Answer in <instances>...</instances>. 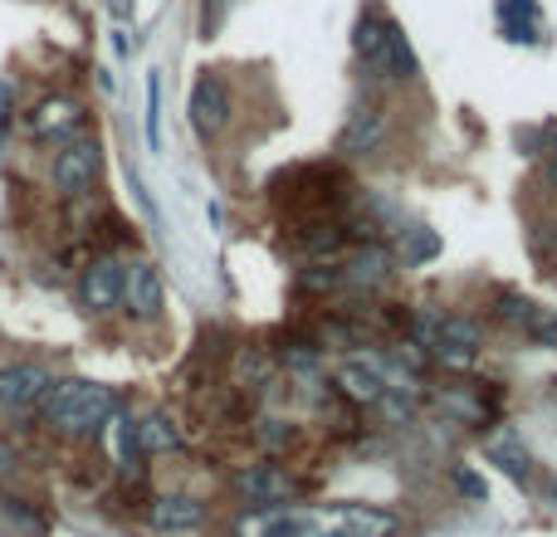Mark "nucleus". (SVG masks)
Here are the masks:
<instances>
[{
	"mask_svg": "<svg viewBox=\"0 0 557 537\" xmlns=\"http://www.w3.org/2000/svg\"><path fill=\"white\" fill-rule=\"evenodd\" d=\"M523 333H529L539 347H557V313H553V308H539V313H533V323L523 327Z\"/></svg>",
	"mask_w": 557,
	"mask_h": 537,
	"instance_id": "4be33fe9",
	"label": "nucleus"
},
{
	"mask_svg": "<svg viewBox=\"0 0 557 537\" xmlns=\"http://www.w3.org/2000/svg\"><path fill=\"white\" fill-rule=\"evenodd\" d=\"M49 386H54V376H49L39 362H5L0 366V405H5V411H39Z\"/></svg>",
	"mask_w": 557,
	"mask_h": 537,
	"instance_id": "1a4fd4ad",
	"label": "nucleus"
},
{
	"mask_svg": "<svg viewBox=\"0 0 557 537\" xmlns=\"http://www.w3.org/2000/svg\"><path fill=\"white\" fill-rule=\"evenodd\" d=\"M548 182H553V186H557V152H553V157H548Z\"/></svg>",
	"mask_w": 557,
	"mask_h": 537,
	"instance_id": "393cba45",
	"label": "nucleus"
},
{
	"mask_svg": "<svg viewBox=\"0 0 557 537\" xmlns=\"http://www.w3.org/2000/svg\"><path fill=\"white\" fill-rule=\"evenodd\" d=\"M84 127V103L74 93H49L25 113V133L35 142H69Z\"/></svg>",
	"mask_w": 557,
	"mask_h": 537,
	"instance_id": "0eeeda50",
	"label": "nucleus"
},
{
	"mask_svg": "<svg viewBox=\"0 0 557 537\" xmlns=\"http://www.w3.org/2000/svg\"><path fill=\"white\" fill-rule=\"evenodd\" d=\"M123 303L137 323H152L162 313V268L152 260H137L127 264V284H123Z\"/></svg>",
	"mask_w": 557,
	"mask_h": 537,
	"instance_id": "9b49d317",
	"label": "nucleus"
},
{
	"mask_svg": "<svg viewBox=\"0 0 557 537\" xmlns=\"http://www.w3.org/2000/svg\"><path fill=\"white\" fill-rule=\"evenodd\" d=\"M147 142H152V152L162 147V78H147Z\"/></svg>",
	"mask_w": 557,
	"mask_h": 537,
	"instance_id": "412c9836",
	"label": "nucleus"
},
{
	"mask_svg": "<svg viewBox=\"0 0 557 537\" xmlns=\"http://www.w3.org/2000/svg\"><path fill=\"white\" fill-rule=\"evenodd\" d=\"M231 489L240 494L250 509H278V503L294 499V479H288V470H278V464H245V470H235Z\"/></svg>",
	"mask_w": 557,
	"mask_h": 537,
	"instance_id": "6e6552de",
	"label": "nucleus"
},
{
	"mask_svg": "<svg viewBox=\"0 0 557 537\" xmlns=\"http://www.w3.org/2000/svg\"><path fill=\"white\" fill-rule=\"evenodd\" d=\"M386 274H392V260H386L382 245H367V250H357L352 260L343 264V284L347 288H382Z\"/></svg>",
	"mask_w": 557,
	"mask_h": 537,
	"instance_id": "ddd939ff",
	"label": "nucleus"
},
{
	"mask_svg": "<svg viewBox=\"0 0 557 537\" xmlns=\"http://www.w3.org/2000/svg\"><path fill=\"white\" fill-rule=\"evenodd\" d=\"M274 357L264 352V347H245L240 357H235V376H240V386H250V391H264V386H274Z\"/></svg>",
	"mask_w": 557,
	"mask_h": 537,
	"instance_id": "f3484780",
	"label": "nucleus"
},
{
	"mask_svg": "<svg viewBox=\"0 0 557 537\" xmlns=\"http://www.w3.org/2000/svg\"><path fill=\"white\" fill-rule=\"evenodd\" d=\"M137 450L143 454H172L182 450V430H176V421L166 411H147L143 421H137Z\"/></svg>",
	"mask_w": 557,
	"mask_h": 537,
	"instance_id": "4468645a",
	"label": "nucleus"
},
{
	"mask_svg": "<svg viewBox=\"0 0 557 537\" xmlns=\"http://www.w3.org/2000/svg\"><path fill=\"white\" fill-rule=\"evenodd\" d=\"M484 450H490V460H499L504 470L513 474V479H529V474H533L529 450L519 445V435H513V430H494L490 440H484Z\"/></svg>",
	"mask_w": 557,
	"mask_h": 537,
	"instance_id": "dca6fc26",
	"label": "nucleus"
},
{
	"mask_svg": "<svg viewBox=\"0 0 557 537\" xmlns=\"http://www.w3.org/2000/svg\"><path fill=\"white\" fill-rule=\"evenodd\" d=\"M396 513L372 503H327V509H255L240 519V537H392Z\"/></svg>",
	"mask_w": 557,
	"mask_h": 537,
	"instance_id": "f257e3e1",
	"label": "nucleus"
},
{
	"mask_svg": "<svg viewBox=\"0 0 557 537\" xmlns=\"http://www.w3.org/2000/svg\"><path fill=\"white\" fill-rule=\"evenodd\" d=\"M411 337L431 347V357H441L445 366H470L480 352V327L465 323V317H416Z\"/></svg>",
	"mask_w": 557,
	"mask_h": 537,
	"instance_id": "39448f33",
	"label": "nucleus"
},
{
	"mask_svg": "<svg viewBox=\"0 0 557 537\" xmlns=\"http://www.w3.org/2000/svg\"><path fill=\"white\" fill-rule=\"evenodd\" d=\"M98 176H103V147H98V137L78 133L69 142H59L54 162H49V182H54L59 196H88L98 186Z\"/></svg>",
	"mask_w": 557,
	"mask_h": 537,
	"instance_id": "20e7f679",
	"label": "nucleus"
},
{
	"mask_svg": "<svg viewBox=\"0 0 557 537\" xmlns=\"http://www.w3.org/2000/svg\"><path fill=\"white\" fill-rule=\"evenodd\" d=\"M435 250H441V240H435L431 230H411V245H401L406 264H421V260H431Z\"/></svg>",
	"mask_w": 557,
	"mask_h": 537,
	"instance_id": "5701e85b",
	"label": "nucleus"
},
{
	"mask_svg": "<svg viewBox=\"0 0 557 537\" xmlns=\"http://www.w3.org/2000/svg\"><path fill=\"white\" fill-rule=\"evenodd\" d=\"M376 137H382V113L362 108V113H352V123H347L337 147H343V152H367V147H376Z\"/></svg>",
	"mask_w": 557,
	"mask_h": 537,
	"instance_id": "a211bd4d",
	"label": "nucleus"
},
{
	"mask_svg": "<svg viewBox=\"0 0 557 537\" xmlns=\"http://www.w3.org/2000/svg\"><path fill=\"white\" fill-rule=\"evenodd\" d=\"M103 430H108V454H113V464L117 470H133V464L143 460V450H137V421L123 415V405H117L113 421H108Z\"/></svg>",
	"mask_w": 557,
	"mask_h": 537,
	"instance_id": "2eb2a0df",
	"label": "nucleus"
},
{
	"mask_svg": "<svg viewBox=\"0 0 557 537\" xmlns=\"http://www.w3.org/2000/svg\"><path fill=\"white\" fill-rule=\"evenodd\" d=\"M117 391L103 382H88V376H64V382L49 386V396L39 401V421L49 425L64 440H94L117 411Z\"/></svg>",
	"mask_w": 557,
	"mask_h": 537,
	"instance_id": "f03ea898",
	"label": "nucleus"
},
{
	"mask_svg": "<svg viewBox=\"0 0 557 537\" xmlns=\"http://www.w3.org/2000/svg\"><path fill=\"white\" fill-rule=\"evenodd\" d=\"M352 49L367 64L372 78H411L416 74V54L406 45V35L382 15V10H367L352 29Z\"/></svg>",
	"mask_w": 557,
	"mask_h": 537,
	"instance_id": "7ed1b4c3",
	"label": "nucleus"
},
{
	"mask_svg": "<svg viewBox=\"0 0 557 537\" xmlns=\"http://www.w3.org/2000/svg\"><path fill=\"white\" fill-rule=\"evenodd\" d=\"M494 313H499V323H509V327H529L533 323V313H539L543 303H533V298H523V294H513V288H504L499 298H494Z\"/></svg>",
	"mask_w": 557,
	"mask_h": 537,
	"instance_id": "aec40b11",
	"label": "nucleus"
},
{
	"mask_svg": "<svg viewBox=\"0 0 557 537\" xmlns=\"http://www.w3.org/2000/svg\"><path fill=\"white\" fill-rule=\"evenodd\" d=\"M504 35L509 39H533V20H539V0H499Z\"/></svg>",
	"mask_w": 557,
	"mask_h": 537,
	"instance_id": "6ab92c4d",
	"label": "nucleus"
},
{
	"mask_svg": "<svg viewBox=\"0 0 557 537\" xmlns=\"http://www.w3.org/2000/svg\"><path fill=\"white\" fill-rule=\"evenodd\" d=\"M147 523H152L157 533H191L206 523V503L191 499V494H162V499H152V509H147Z\"/></svg>",
	"mask_w": 557,
	"mask_h": 537,
	"instance_id": "f8f14e48",
	"label": "nucleus"
},
{
	"mask_svg": "<svg viewBox=\"0 0 557 537\" xmlns=\"http://www.w3.org/2000/svg\"><path fill=\"white\" fill-rule=\"evenodd\" d=\"M123 284H127V264L117 254H98V260L84 264L74 288L88 313H113V308H123Z\"/></svg>",
	"mask_w": 557,
	"mask_h": 537,
	"instance_id": "423d86ee",
	"label": "nucleus"
},
{
	"mask_svg": "<svg viewBox=\"0 0 557 537\" xmlns=\"http://www.w3.org/2000/svg\"><path fill=\"white\" fill-rule=\"evenodd\" d=\"M15 123V88L0 78V137H5V127Z\"/></svg>",
	"mask_w": 557,
	"mask_h": 537,
	"instance_id": "b1692460",
	"label": "nucleus"
},
{
	"mask_svg": "<svg viewBox=\"0 0 557 537\" xmlns=\"http://www.w3.org/2000/svg\"><path fill=\"white\" fill-rule=\"evenodd\" d=\"M186 113H191V127L201 137H221L225 123H231V88H225V78L215 74L196 78L191 98H186Z\"/></svg>",
	"mask_w": 557,
	"mask_h": 537,
	"instance_id": "9d476101",
	"label": "nucleus"
}]
</instances>
